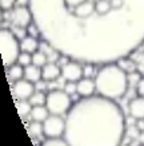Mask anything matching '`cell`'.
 Instances as JSON below:
<instances>
[{"mask_svg": "<svg viewBox=\"0 0 144 146\" xmlns=\"http://www.w3.org/2000/svg\"><path fill=\"white\" fill-rule=\"evenodd\" d=\"M126 123L118 102L95 94L71 106L66 114L64 138L70 146H120Z\"/></svg>", "mask_w": 144, "mask_h": 146, "instance_id": "obj_1", "label": "cell"}, {"mask_svg": "<svg viewBox=\"0 0 144 146\" xmlns=\"http://www.w3.org/2000/svg\"><path fill=\"white\" fill-rule=\"evenodd\" d=\"M93 79L96 83V94L112 101H118L119 98L124 97L130 86L128 74L119 66L118 62L101 64Z\"/></svg>", "mask_w": 144, "mask_h": 146, "instance_id": "obj_2", "label": "cell"}, {"mask_svg": "<svg viewBox=\"0 0 144 146\" xmlns=\"http://www.w3.org/2000/svg\"><path fill=\"white\" fill-rule=\"evenodd\" d=\"M0 52H1V60L4 63L5 68L18 63V58L22 52L20 50V40L12 30L1 28L0 32Z\"/></svg>", "mask_w": 144, "mask_h": 146, "instance_id": "obj_3", "label": "cell"}, {"mask_svg": "<svg viewBox=\"0 0 144 146\" xmlns=\"http://www.w3.org/2000/svg\"><path fill=\"white\" fill-rule=\"evenodd\" d=\"M45 106L51 114L64 115L70 111L72 106L71 95L64 91V89H53L47 93V101Z\"/></svg>", "mask_w": 144, "mask_h": 146, "instance_id": "obj_4", "label": "cell"}, {"mask_svg": "<svg viewBox=\"0 0 144 146\" xmlns=\"http://www.w3.org/2000/svg\"><path fill=\"white\" fill-rule=\"evenodd\" d=\"M43 133L45 138H59L64 137L66 133V118L63 115L49 114L43 122Z\"/></svg>", "mask_w": 144, "mask_h": 146, "instance_id": "obj_5", "label": "cell"}, {"mask_svg": "<svg viewBox=\"0 0 144 146\" xmlns=\"http://www.w3.org/2000/svg\"><path fill=\"white\" fill-rule=\"evenodd\" d=\"M8 22L12 23L15 28H26L34 22V16L30 7H15L12 11H9Z\"/></svg>", "mask_w": 144, "mask_h": 146, "instance_id": "obj_6", "label": "cell"}, {"mask_svg": "<svg viewBox=\"0 0 144 146\" xmlns=\"http://www.w3.org/2000/svg\"><path fill=\"white\" fill-rule=\"evenodd\" d=\"M84 76L83 63L71 59L61 66V78L64 82H79Z\"/></svg>", "mask_w": 144, "mask_h": 146, "instance_id": "obj_7", "label": "cell"}, {"mask_svg": "<svg viewBox=\"0 0 144 146\" xmlns=\"http://www.w3.org/2000/svg\"><path fill=\"white\" fill-rule=\"evenodd\" d=\"M35 91V83H32V82L24 79V78L18 80V82H13L12 84V94L16 101H19V99H30Z\"/></svg>", "mask_w": 144, "mask_h": 146, "instance_id": "obj_8", "label": "cell"}, {"mask_svg": "<svg viewBox=\"0 0 144 146\" xmlns=\"http://www.w3.org/2000/svg\"><path fill=\"white\" fill-rule=\"evenodd\" d=\"M76 94L80 98L92 97L96 94V83L93 78L83 76L82 79L76 82Z\"/></svg>", "mask_w": 144, "mask_h": 146, "instance_id": "obj_9", "label": "cell"}, {"mask_svg": "<svg viewBox=\"0 0 144 146\" xmlns=\"http://www.w3.org/2000/svg\"><path fill=\"white\" fill-rule=\"evenodd\" d=\"M41 78L45 82H56L61 78V66L57 62H48L41 67Z\"/></svg>", "mask_w": 144, "mask_h": 146, "instance_id": "obj_10", "label": "cell"}, {"mask_svg": "<svg viewBox=\"0 0 144 146\" xmlns=\"http://www.w3.org/2000/svg\"><path fill=\"white\" fill-rule=\"evenodd\" d=\"M128 113L133 119H143L144 118V97L132 98L128 103Z\"/></svg>", "mask_w": 144, "mask_h": 146, "instance_id": "obj_11", "label": "cell"}, {"mask_svg": "<svg viewBox=\"0 0 144 146\" xmlns=\"http://www.w3.org/2000/svg\"><path fill=\"white\" fill-rule=\"evenodd\" d=\"M40 48V43L39 40L34 38V36L27 35L26 38H23L20 40V50L23 52H28V54H34Z\"/></svg>", "mask_w": 144, "mask_h": 146, "instance_id": "obj_12", "label": "cell"}, {"mask_svg": "<svg viewBox=\"0 0 144 146\" xmlns=\"http://www.w3.org/2000/svg\"><path fill=\"white\" fill-rule=\"evenodd\" d=\"M24 79L30 80L32 83H36L40 79H43L41 78V67L35 66L34 63L30 64V66L24 67Z\"/></svg>", "mask_w": 144, "mask_h": 146, "instance_id": "obj_13", "label": "cell"}, {"mask_svg": "<svg viewBox=\"0 0 144 146\" xmlns=\"http://www.w3.org/2000/svg\"><path fill=\"white\" fill-rule=\"evenodd\" d=\"M7 78L9 82H18L24 78V67L19 63H15L12 66L7 67Z\"/></svg>", "mask_w": 144, "mask_h": 146, "instance_id": "obj_14", "label": "cell"}, {"mask_svg": "<svg viewBox=\"0 0 144 146\" xmlns=\"http://www.w3.org/2000/svg\"><path fill=\"white\" fill-rule=\"evenodd\" d=\"M51 114L49 110L47 109L45 105H41V106H34L32 107V111H31L30 118L32 121H37V122H41L43 123L44 121L48 118V115Z\"/></svg>", "mask_w": 144, "mask_h": 146, "instance_id": "obj_15", "label": "cell"}, {"mask_svg": "<svg viewBox=\"0 0 144 146\" xmlns=\"http://www.w3.org/2000/svg\"><path fill=\"white\" fill-rule=\"evenodd\" d=\"M27 131L30 134V137L32 138H39L41 135H44L43 133V123L41 122H37V121H32L28 125H27Z\"/></svg>", "mask_w": 144, "mask_h": 146, "instance_id": "obj_16", "label": "cell"}, {"mask_svg": "<svg viewBox=\"0 0 144 146\" xmlns=\"http://www.w3.org/2000/svg\"><path fill=\"white\" fill-rule=\"evenodd\" d=\"M32 105L28 99H19L16 101V109H18V113L22 118H26V117H30L31 111H32Z\"/></svg>", "mask_w": 144, "mask_h": 146, "instance_id": "obj_17", "label": "cell"}, {"mask_svg": "<svg viewBox=\"0 0 144 146\" xmlns=\"http://www.w3.org/2000/svg\"><path fill=\"white\" fill-rule=\"evenodd\" d=\"M49 62V59H48V55L44 51L41 50H37L36 52L32 54V63L35 64V66H39V67H43L44 64H47Z\"/></svg>", "mask_w": 144, "mask_h": 146, "instance_id": "obj_18", "label": "cell"}, {"mask_svg": "<svg viewBox=\"0 0 144 146\" xmlns=\"http://www.w3.org/2000/svg\"><path fill=\"white\" fill-rule=\"evenodd\" d=\"M28 101L31 102V105H32V106H41V105H45V101H47V94L44 93V91H37V90H36Z\"/></svg>", "mask_w": 144, "mask_h": 146, "instance_id": "obj_19", "label": "cell"}, {"mask_svg": "<svg viewBox=\"0 0 144 146\" xmlns=\"http://www.w3.org/2000/svg\"><path fill=\"white\" fill-rule=\"evenodd\" d=\"M40 146H70V143L67 142V139L64 137L59 138H47L41 142Z\"/></svg>", "mask_w": 144, "mask_h": 146, "instance_id": "obj_20", "label": "cell"}, {"mask_svg": "<svg viewBox=\"0 0 144 146\" xmlns=\"http://www.w3.org/2000/svg\"><path fill=\"white\" fill-rule=\"evenodd\" d=\"M18 63L19 64H22L23 67H27L30 66V64H32V54H28V52H20V55H19L18 58Z\"/></svg>", "mask_w": 144, "mask_h": 146, "instance_id": "obj_21", "label": "cell"}, {"mask_svg": "<svg viewBox=\"0 0 144 146\" xmlns=\"http://www.w3.org/2000/svg\"><path fill=\"white\" fill-rule=\"evenodd\" d=\"M27 35L34 36V38H36V39H39L40 36H41L40 28L37 27V24H36L35 22H32V23L30 24V26L27 27Z\"/></svg>", "mask_w": 144, "mask_h": 146, "instance_id": "obj_22", "label": "cell"}, {"mask_svg": "<svg viewBox=\"0 0 144 146\" xmlns=\"http://www.w3.org/2000/svg\"><path fill=\"white\" fill-rule=\"evenodd\" d=\"M141 74H140L139 71H132V72H128V84L130 86H133V87H136L137 86V83H139V80L141 79Z\"/></svg>", "mask_w": 144, "mask_h": 146, "instance_id": "obj_23", "label": "cell"}, {"mask_svg": "<svg viewBox=\"0 0 144 146\" xmlns=\"http://www.w3.org/2000/svg\"><path fill=\"white\" fill-rule=\"evenodd\" d=\"M16 7V0H0V8L3 12H9Z\"/></svg>", "mask_w": 144, "mask_h": 146, "instance_id": "obj_24", "label": "cell"}, {"mask_svg": "<svg viewBox=\"0 0 144 146\" xmlns=\"http://www.w3.org/2000/svg\"><path fill=\"white\" fill-rule=\"evenodd\" d=\"M136 70L144 76V52H141L136 59Z\"/></svg>", "mask_w": 144, "mask_h": 146, "instance_id": "obj_25", "label": "cell"}, {"mask_svg": "<svg viewBox=\"0 0 144 146\" xmlns=\"http://www.w3.org/2000/svg\"><path fill=\"white\" fill-rule=\"evenodd\" d=\"M63 89H64V91L67 94L74 95V94H76V82H66Z\"/></svg>", "mask_w": 144, "mask_h": 146, "instance_id": "obj_26", "label": "cell"}, {"mask_svg": "<svg viewBox=\"0 0 144 146\" xmlns=\"http://www.w3.org/2000/svg\"><path fill=\"white\" fill-rule=\"evenodd\" d=\"M136 93L140 97H144V76H141V79L139 80V83L136 86Z\"/></svg>", "mask_w": 144, "mask_h": 146, "instance_id": "obj_27", "label": "cell"}, {"mask_svg": "<svg viewBox=\"0 0 144 146\" xmlns=\"http://www.w3.org/2000/svg\"><path fill=\"white\" fill-rule=\"evenodd\" d=\"M45 87H47V82H45L44 79H40L39 82H36L35 83V89L37 90V91H44Z\"/></svg>", "mask_w": 144, "mask_h": 146, "instance_id": "obj_28", "label": "cell"}, {"mask_svg": "<svg viewBox=\"0 0 144 146\" xmlns=\"http://www.w3.org/2000/svg\"><path fill=\"white\" fill-rule=\"evenodd\" d=\"M16 7H30V0H16Z\"/></svg>", "mask_w": 144, "mask_h": 146, "instance_id": "obj_29", "label": "cell"}, {"mask_svg": "<svg viewBox=\"0 0 144 146\" xmlns=\"http://www.w3.org/2000/svg\"><path fill=\"white\" fill-rule=\"evenodd\" d=\"M135 126L139 129L140 131H144V118H143V119H136Z\"/></svg>", "mask_w": 144, "mask_h": 146, "instance_id": "obj_30", "label": "cell"}, {"mask_svg": "<svg viewBox=\"0 0 144 146\" xmlns=\"http://www.w3.org/2000/svg\"><path fill=\"white\" fill-rule=\"evenodd\" d=\"M137 139H139V142L141 143V145H144V131H140L139 137H137Z\"/></svg>", "mask_w": 144, "mask_h": 146, "instance_id": "obj_31", "label": "cell"}, {"mask_svg": "<svg viewBox=\"0 0 144 146\" xmlns=\"http://www.w3.org/2000/svg\"><path fill=\"white\" fill-rule=\"evenodd\" d=\"M140 146H144V145H140Z\"/></svg>", "mask_w": 144, "mask_h": 146, "instance_id": "obj_32", "label": "cell"}]
</instances>
